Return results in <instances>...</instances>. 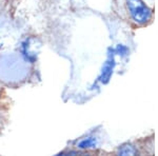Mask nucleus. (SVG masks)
Here are the masks:
<instances>
[{
	"mask_svg": "<svg viewBox=\"0 0 158 156\" xmlns=\"http://www.w3.org/2000/svg\"><path fill=\"white\" fill-rule=\"evenodd\" d=\"M127 6L132 19L139 24H144L151 19L152 11L141 0H127Z\"/></svg>",
	"mask_w": 158,
	"mask_h": 156,
	"instance_id": "f257e3e1",
	"label": "nucleus"
},
{
	"mask_svg": "<svg viewBox=\"0 0 158 156\" xmlns=\"http://www.w3.org/2000/svg\"><path fill=\"white\" fill-rule=\"evenodd\" d=\"M96 139L94 137H88L85 139L80 140L78 144V148L80 149H91V148H95L96 147Z\"/></svg>",
	"mask_w": 158,
	"mask_h": 156,
	"instance_id": "f03ea898",
	"label": "nucleus"
},
{
	"mask_svg": "<svg viewBox=\"0 0 158 156\" xmlns=\"http://www.w3.org/2000/svg\"><path fill=\"white\" fill-rule=\"evenodd\" d=\"M112 70H113V63L111 65L110 61H108L102 70V76H101V81H102V82H106V81L109 80L110 76H111V74H112Z\"/></svg>",
	"mask_w": 158,
	"mask_h": 156,
	"instance_id": "7ed1b4c3",
	"label": "nucleus"
},
{
	"mask_svg": "<svg viewBox=\"0 0 158 156\" xmlns=\"http://www.w3.org/2000/svg\"><path fill=\"white\" fill-rule=\"evenodd\" d=\"M118 153L120 155H133L135 154V149L132 145H124L119 150Z\"/></svg>",
	"mask_w": 158,
	"mask_h": 156,
	"instance_id": "20e7f679",
	"label": "nucleus"
},
{
	"mask_svg": "<svg viewBox=\"0 0 158 156\" xmlns=\"http://www.w3.org/2000/svg\"><path fill=\"white\" fill-rule=\"evenodd\" d=\"M0 47H1V44H0Z\"/></svg>",
	"mask_w": 158,
	"mask_h": 156,
	"instance_id": "39448f33",
	"label": "nucleus"
}]
</instances>
